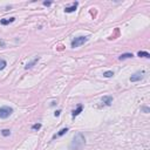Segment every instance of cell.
<instances>
[{"instance_id":"obj_9","label":"cell","mask_w":150,"mask_h":150,"mask_svg":"<svg viewBox=\"0 0 150 150\" xmlns=\"http://www.w3.org/2000/svg\"><path fill=\"white\" fill-rule=\"evenodd\" d=\"M39 60H40V58H35L34 60H33V61L28 62L27 65H26V67H25V68H26V69H31L32 67H33V66L35 65V63H38V61H39Z\"/></svg>"},{"instance_id":"obj_14","label":"cell","mask_w":150,"mask_h":150,"mask_svg":"<svg viewBox=\"0 0 150 150\" xmlns=\"http://www.w3.org/2000/svg\"><path fill=\"white\" fill-rule=\"evenodd\" d=\"M113 75H114V72H111V70H108V72L103 73V76H104V78H111Z\"/></svg>"},{"instance_id":"obj_6","label":"cell","mask_w":150,"mask_h":150,"mask_svg":"<svg viewBox=\"0 0 150 150\" xmlns=\"http://www.w3.org/2000/svg\"><path fill=\"white\" fill-rule=\"evenodd\" d=\"M78 5H79L78 3H73V5L70 7H66L65 12H66V13H72V12H74V11L78 8Z\"/></svg>"},{"instance_id":"obj_2","label":"cell","mask_w":150,"mask_h":150,"mask_svg":"<svg viewBox=\"0 0 150 150\" xmlns=\"http://www.w3.org/2000/svg\"><path fill=\"white\" fill-rule=\"evenodd\" d=\"M88 39H89L88 36H78V38H75L74 40L72 41V44H70V46H72V48L80 47L81 45L86 44V42L88 41Z\"/></svg>"},{"instance_id":"obj_17","label":"cell","mask_w":150,"mask_h":150,"mask_svg":"<svg viewBox=\"0 0 150 150\" xmlns=\"http://www.w3.org/2000/svg\"><path fill=\"white\" fill-rule=\"evenodd\" d=\"M60 113H61V110H56V111L54 113V116H55V117H56V116H59V115H60Z\"/></svg>"},{"instance_id":"obj_19","label":"cell","mask_w":150,"mask_h":150,"mask_svg":"<svg viewBox=\"0 0 150 150\" xmlns=\"http://www.w3.org/2000/svg\"><path fill=\"white\" fill-rule=\"evenodd\" d=\"M142 109L144 110V111L145 113H149V108H148V107H143V108H142Z\"/></svg>"},{"instance_id":"obj_5","label":"cell","mask_w":150,"mask_h":150,"mask_svg":"<svg viewBox=\"0 0 150 150\" xmlns=\"http://www.w3.org/2000/svg\"><path fill=\"white\" fill-rule=\"evenodd\" d=\"M101 101H102V103L104 104V106H110V104L113 103V96H109V95L103 96Z\"/></svg>"},{"instance_id":"obj_13","label":"cell","mask_w":150,"mask_h":150,"mask_svg":"<svg viewBox=\"0 0 150 150\" xmlns=\"http://www.w3.org/2000/svg\"><path fill=\"white\" fill-rule=\"evenodd\" d=\"M7 66V62L4 60V59H0V70H3L5 67Z\"/></svg>"},{"instance_id":"obj_12","label":"cell","mask_w":150,"mask_h":150,"mask_svg":"<svg viewBox=\"0 0 150 150\" xmlns=\"http://www.w3.org/2000/svg\"><path fill=\"white\" fill-rule=\"evenodd\" d=\"M137 55L140 56V58H150V54L148 52H143V51H140L137 53Z\"/></svg>"},{"instance_id":"obj_18","label":"cell","mask_w":150,"mask_h":150,"mask_svg":"<svg viewBox=\"0 0 150 150\" xmlns=\"http://www.w3.org/2000/svg\"><path fill=\"white\" fill-rule=\"evenodd\" d=\"M51 1H44V5H45V6H49V5H51Z\"/></svg>"},{"instance_id":"obj_3","label":"cell","mask_w":150,"mask_h":150,"mask_svg":"<svg viewBox=\"0 0 150 150\" xmlns=\"http://www.w3.org/2000/svg\"><path fill=\"white\" fill-rule=\"evenodd\" d=\"M13 113V109L11 107H7V106H4V107H0V119H7L10 117Z\"/></svg>"},{"instance_id":"obj_1","label":"cell","mask_w":150,"mask_h":150,"mask_svg":"<svg viewBox=\"0 0 150 150\" xmlns=\"http://www.w3.org/2000/svg\"><path fill=\"white\" fill-rule=\"evenodd\" d=\"M85 144H86V138H85V136H83V134L78 133L74 136V138H73L72 143L69 145V149L70 150H80Z\"/></svg>"},{"instance_id":"obj_16","label":"cell","mask_w":150,"mask_h":150,"mask_svg":"<svg viewBox=\"0 0 150 150\" xmlns=\"http://www.w3.org/2000/svg\"><path fill=\"white\" fill-rule=\"evenodd\" d=\"M1 134H3V136H10L11 135V131L8 129H4L3 131H1Z\"/></svg>"},{"instance_id":"obj_11","label":"cell","mask_w":150,"mask_h":150,"mask_svg":"<svg viewBox=\"0 0 150 150\" xmlns=\"http://www.w3.org/2000/svg\"><path fill=\"white\" fill-rule=\"evenodd\" d=\"M67 131H68V128H63V129H61L58 134H56V135H54L53 137H54V138H55V137H60V136H62V135H65Z\"/></svg>"},{"instance_id":"obj_8","label":"cell","mask_w":150,"mask_h":150,"mask_svg":"<svg viewBox=\"0 0 150 150\" xmlns=\"http://www.w3.org/2000/svg\"><path fill=\"white\" fill-rule=\"evenodd\" d=\"M14 20H15V18H10V19H1L0 20V24L1 25H10V24H12V22H14Z\"/></svg>"},{"instance_id":"obj_4","label":"cell","mask_w":150,"mask_h":150,"mask_svg":"<svg viewBox=\"0 0 150 150\" xmlns=\"http://www.w3.org/2000/svg\"><path fill=\"white\" fill-rule=\"evenodd\" d=\"M144 78V72H136L134 75L130 76V82H137L141 81Z\"/></svg>"},{"instance_id":"obj_10","label":"cell","mask_w":150,"mask_h":150,"mask_svg":"<svg viewBox=\"0 0 150 150\" xmlns=\"http://www.w3.org/2000/svg\"><path fill=\"white\" fill-rule=\"evenodd\" d=\"M134 55H133V53H124V54H122V55H120V60H124V59H130V58H133Z\"/></svg>"},{"instance_id":"obj_15","label":"cell","mask_w":150,"mask_h":150,"mask_svg":"<svg viewBox=\"0 0 150 150\" xmlns=\"http://www.w3.org/2000/svg\"><path fill=\"white\" fill-rule=\"evenodd\" d=\"M40 128H41V123H35V124L32 126V129L33 130H39Z\"/></svg>"},{"instance_id":"obj_7","label":"cell","mask_w":150,"mask_h":150,"mask_svg":"<svg viewBox=\"0 0 150 150\" xmlns=\"http://www.w3.org/2000/svg\"><path fill=\"white\" fill-rule=\"evenodd\" d=\"M82 110H83V106H82V104H79L78 108H76V109H75L74 111L72 113V117H73V119H74V117H76V116H78L79 114L82 111Z\"/></svg>"}]
</instances>
